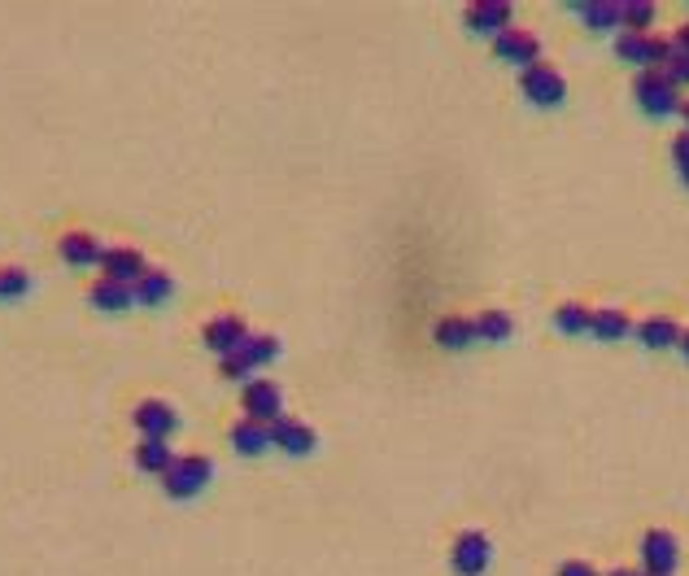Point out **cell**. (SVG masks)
Instances as JSON below:
<instances>
[{
  "instance_id": "83f0119b",
  "label": "cell",
  "mask_w": 689,
  "mask_h": 576,
  "mask_svg": "<svg viewBox=\"0 0 689 576\" xmlns=\"http://www.w3.org/2000/svg\"><path fill=\"white\" fill-rule=\"evenodd\" d=\"M659 75H663V79H668V83H672V88H681V83H689V53H676V48H672V62H668V66H663V70H659Z\"/></svg>"
},
{
  "instance_id": "5b68a950",
  "label": "cell",
  "mask_w": 689,
  "mask_h": 576,
  "mask_svg": "<svg viewBox=\"0 0 689 576\" xmlns=\"http://www.w3.org/2000/svg\"><path fill=\"white\" fill-rule=\"evenodd\" d=\"M489 559H493V542L480 528H467V533H458L454 537V546H450V563H454V572L458 576H485L489 568Z\"/></svg>"
},
{
  "instance_id": "6da1fadb",
  "label": "cell",
  "mask_w": 689,
  "mask_h": 576,
  "mask_svg": "<svg viewBox=\"0 0 689 576\" xmlns=\"http://www.w3.org/2000/svg\"><path fill=\"white\" fill-rule=\"evenodd\" d=\"M210 476H214L210 459H201V454H184V459H175L162 472V489H166V498H197Z\"/></svg>"
},
{
  "instance_id": "f1b7e54d",
  "label": "cell",
  "mask_w": 689,
  "mask_h": 576,
  "mask_svg": "<svg viewBox=\"0 0 689 576\" xmlns=\"http://www.w3.org/2000/svg\"><path fill=\"white\" fill-rule=\"evenodd\" d=\"M672 162H676V175H681V184L689 188V131H685V136H676V144H672Z\"/></svg>"
},
{
  "instance_id": "7a4b0ae2",
  "label": "cell",
  "mask_w": 689,
  "mask_h": 576,
  "mask_svg": "<svg viewBox=\"0 0 689 576\" xmlns=\"http://www.w3.org/2000/svg\"><path fill=\"white\" fill-rule=\"evenodd\" d=\"M633 92H637V105H642L650 118H672V114H681V105H685L659 70H642L633 83Z\"/></svg>"
},
{
  "instance_id": "8992f818",
  "label": "cell",
  "mask_w": 689,
  "mask_h": 576,
  "mask_svg": "<svg viewBox=\"0 0 689 576\" xmlns=\"http://www.w3.org/2000/svg\"><path fill=\"white\" fill-rule=\"evenodd\" d=\"M493 53H498V62L506 66H519V70H533L541 62V40L533 31H519V27H506L498 40H493Z\"/></svg>"
},
{
  "instance_id": "1f68e13d",
  "label": "cell",
  "mask_w": 689,
  "mask_h": 576,
  "mask_svg": "<svg viewBox=\"0 0 689 576\" xmlns=\"http://www.w3.org/2000/svg\"><path fill=\"white\" fill-rule=\"evenodd\" d=\"M676 350H681V354L689 358V332H681V341H676Z\"/></svg>"
},
{
  "instance_id": "836d02e7",
  "label": "cell",
  "mask_w": 689,
  "mask_h": 576,
  "mask_svg": "<svg viewBox=\"0 0 689 576\" xmlns=\"http://www.w3.org/2000/svg\"><path fill=\"white\" fill-rule=\"evenodd\" d=\"M681 114H685V123H689V101H685V105H681Z\"/></svg>"
},
{
  "instance_id": "277c9868",
  "label": "cell",
  "mask_w": 689,
  "mask_h": 576,
  "mask_svg": "<svg viewBox=\"0 0 689 576\" xmlns=\"http://www.w3.org/2000/svg\"><path fill=\"white\" fill-rule=\"evenodd\" d=\"M642 568H646V576H676V568H681V542H676V533L650 528L642 537Z\"/></svg>"
},
{
  "instance_id": "7402d4cb",
  "label": "cell",
  "mask_w": 689,
  "mask_h": 576,
  "mask_svg": "<svg viewBox=\"0 0 689 576\" xmlns=\"http://www.w3.org/2000/svg\"><path fill=\"white\" fill-rule=\"evenodd\" d=\"M471 323H476V341H489V345L511 341V332H515V319L506 315V310H485V315H476Z\"/></svg>"
},
{
  "instance_id": "4316f807",
  "label": "cell",
  "mask_w": 689,
  "mask_h": 576,
  "mask_svg": "<svg viewBox=\"0 0 689 576\" xmlns=\"http://www.w3.org/2000/svg\"><path fill=\"white\" fill-rule=\"evenodd\" d=\"M27 288H31V271L0 267V297H5V302H18V297H27Z\"/></svg>"
},
{
  "instance_id": "9c48e42d",
  "label": "cell",
  "mask_w": 689,
  "mask_h": 576,
  "mask_svg": "<svg viewBox=\"0 0 689 576\" xmlns=\"http://www.w3.org/2000/svg\"><path fill=\"white\" fill-rule=\"evenodd\" d=\"M131 419H136V428L144 437H162V441H171V432L179 428V415L171 411V402H162V398H144L136 411H131Z\"/></svg>"
},
{
  "instance_id": "52a82bcc",
  "label": "cell",
  "mask_w": 689,
  "mask_h": 576,
  "mask_svg": "<svg viewBox=\"0 0 689 576\" xmlns=\"http://www.w3.org/2000/svg\"><path fill=\"white\" fill-rule=\"evenodd\" d=\"M524 96L533 105H541V110H554V105H563V96H567V79L559 75L554 66H533V70H524Z\"/></svg>"
},
{
  "instance_id": "e0dca14e",
  "label": "cell",
  "mask_w": 689,
  "mask_h": 576,
  "mask_svg": "<svg viewBox=\"0 0 689 576\" xmlns=\"http://www.w3.org/2000/svg\"><path fill=\"white\" fill-rule=\"evenodd\" d=\"M637 341H642L646 350H672V345L681 341V328L663 315H650V319L637 323Z\"/></svg>"
},
{
  "instance_id": "4dcf8cb0",
  "label": "cell",
  "mask_w": 689,
  "mask_h": 576,
  "mask_svg": "<svg viewBox=\"0 0 689 576\" xmlns=\"http://www.w3.org/2000/svg\"><path fill=\"white\" fill-rule=\"evenodd\" d=\"M672 48H676V53H689V22H685V27H681V31H676V40H672Z\"/></svg>"
},
{
  "instance_id": "30bf717a",
  "label": "cell",
  "mask_w": 689,
  "mask_h": 576,
  "mask_svg": "<svg viewBox=\"0 0 689 576\" xmlns=\"http://www.w3.org/2000/svg\"><path fill=\"white\" fill-rule=\"evenodd\" d=\"M271 446H280L284 454H293V459H301V454H310L314 446H319V437H314L310 424H301V419H275L271 424Z\"/></svg>"
},
{
  "instance_id": "8fae6325",
  "label": "cell",
  "mask_w": 689,
  "mask_h": 576,
  "mask_svg": "<svg viewBox=\"0 0 689 576\" xmlns=\"http://www.w3.org/2000/svg\"><path fill=\"white\" fill-rule=\"evenodd\" d=\"M245 336H249L245 319H236V315H219V319L205 323V350H214L219 358H227L232 350H240V345H245Z\"/></svg>"
},
{
  "instance_id": "603a6c76",
  "label": "cell",
  "mask_w": 689,
  "mask_h": 576,
  "mask_svg": "<svg viewBox=\"0 0 689 576\" xmlns=\"http://www.w3.org/2000/svg\"><path fill=\"white\" fill-rule=\"evenodd\" d=\"M628 328H633V323H628L620 306H602V310H594V328L589 332H594L598 341H624Z\"/></svg>"
},
{
  "instance_id": "ac0fdd59",
  "label": "cell",
  "mask_w": 689,
  "mask_h": 576,
  "mask_svg": "<svg viewBox=\"0 0 689 576\" xmlns=\"http://www.w3.org/2000/svg\"><path fill=\"white\" fill-rule=\"evenodd\" d=\"M576 14L585 18V27H594V31L624 27V9L615 5V0H589V5H576Z\"/></svg>"
},
{
  "instance_id": "5bb4252c",
  "label": "cell",
  "mask_w": 689,
  "mask_h": 576,
  "mask_svg": "<svg viewBox=\"0 0 689 576\" xmlns=\"http://www.w3.org/2000/svg\"><path fill=\"white\" fill-rule=\"evenodd\" d=\"M57 254H62L70 267H96V262L105 258V249L96 245V236H88V232H66L57 240Z\"/></svg>"
},
{
  "instance_id": "d6a6232c",
  "label": "cell",
  "mask_w": 689,
  "mask_h": 576,
  "mask_svg": "<svg viewBox=\"0 0 689 576\" xmlns=\"http://www.w3.org/2000/svg\"><path fill=\"white\" fill-rule=\"evenodd\" d=\"M611 576H646V572H624V568H620V572H611Z\"/></svg>"
},
{
  "instance_id": "f546056e",
  "label": "cell",
  "mask_w": 689,
  "mask_h": 576,
  "mask_svg": "<svg viewBox=\"0 0 689 576\" xmlns=\"http://www.w3.org/2000/svg\"><path fill=\"white\" fill-rule=\"evenodd\" d=\"M559 576H598L594 568H589V563H580V559H572V563H563L559 568Z\"/></svg>"
},
{
  "instance_id": "44dd1931",
  "label": "cell",
  "mask_w": 689,
  "mask_h": 576,
  "mask_svg": "<svg viewBox=\"0 0 689 576\" xmlns=\"http://www.w3.org/2000/svg\"><path fill=\"white\" fill-rule=\"evenodd\" d=\"M136 463L144 467V472H157V476H162L166 467L175 463V450H171V441H162V437H144L140 446H136Z\"/></svg>"
},
{
  "instance_id": "cb8c5ba5",
  "label": "cell",
  "mask_w": 689,
  "mask_h": 576,
  "mask_svg": "<svg viewBox=\"0 0 689 576\" xmlns=\"http://www.w3.org/2000/svg\"><path fill=\"white\" fill-rule=\"evenodd\" d=\"M650 48H655L650 35H637V31H620V35H615V53H620V62H633V66L650 70Z\"/></svg>"
},
{
  "instance_id": "9a60e30c",
  "label": "cell",
  "mask_w": 689,
  "mask_h": 576,
  "mask_svg": "<svg viewBox=\"0 0 689 576\" xmlns=\"http://www.w3.org/2000/svg\"><path fill=\"white\" fill-rule=\"evenodd\" d=\"M232 446H236V454L258 459V454L271 450V428L258 424V419H236V424H232Z\"/></svg>"
},
{
  "instance_id": "484cf974",
  "label": "cell",
  "mask_w": 689,
  "mask_h": 576,
  "mask_svg": "<svg viewBox=\"0 0 689 576\" xmlns=\"http://www.w3.org/2000/svg\"><path fill=\"white\" fill-rule=\"evenodd\" d=\"M624 31H637V35H646V27L655 22V5L650 0H624Z\"/></svg>"
},
{
  "instance_id": "ffe728a7",
  "label": "cell",
  "mask_w": 689,
  "mask_h": 576,
  "mask_svg": "<svg viewBox=\"0 0 689 576\" xmlns=\"http://www.w3.org/2000/svg\"><path fill=\"white\" fill-rule=\"evenodd\" d=\"M166 297H171V271H157V267H149L136 280V302L140 306H162Z\"/></svg>"
},
{
  "instance_id": "4fadbf2b",
  "label": "cell",
  "mask_w": 689,
  "mask_h": 576,
  "mask_svg": "<svg viewBox=\"0 0 689 576\" xmlns=\"http://www.w3.org/2000/svg\"><path fill=\"white\" fill-rule=\"evenodd\" d=\"M467 27L498 40V35L511 27V5H506V0H480V5L467 9Z\"/></svg>"
},
{
  "instance_id": "7c38bea8",
  "label": "cell",
  "mask_w": 689,
  "mask_h": 576,
  "mask_svg": "<svg viewBox=\"0 0 689 576\" xmlns=\"http://www.w3.org/2000/svg\"><path fill=\"white\" fill-rule=\"evenodd\" d=\"M101 267H105V275H110V280H118V284H131V288H136V280H140L144 271H149V262H144V254H140V249H127V245H118V249H105Z\"/></svg>"
},
{
  "instance_id": "2e32d148",
  "label": "cell",
  "mask_w": 689,
  "mask_h": 576,
  "mask_svg": "<svg viewBox=\"0 0 689 576\" xmlns=\"http://www.w3.org/2000/svg\"><path fill=\"white\" fill-rule=\"evenodd\" d=\"M88 302L101 306V310H127V306H136V288L118 284V280H110V275H101V280L88 288Z\"/></svg>"
},
{
  "instance_id": "d6986e66",
  "label": "cell",
  "mask_w": 689,
  "mask_h": 576,
  "mask_svg": "<svg viewBox=\"0 0 689 576\" xmlns=\"http://www.w3.org/2000/svg\"><path fill=\"white\" fill-rule=\"evenodd\" d=\"M432 336H437L441 350H467V345L476 341V323L450 315V319H441V323H437V332H432Z\"/></svg>"
},
{
  "instance_id": "d4e9b609",
  "label": "cell",
  "mask_w": 689,
  "mask_h": 576,
  "mask_svg": "<svg viewBox=\"0 0 689 576\" xmlns=\"http://www.w3.org/2000/svg\"><path fill=\"white\" fill-rule=\"evenodd\" d=\"M554 328L567 332V336H580L594 328V310H589L585 302H563L559 310H554Z\"/></svg>"
},
{
  "instance_id": "3957f363",
  "label": "cell",
  "mask_w": 689,
  "mask_h": 576,
  "mask_svg": "<svg viewBox=\"0 0 689 576\" xmlns=\"http://www.w3.org/2000/svg\"><path fill=\"white\" fill-rule=\"evenodd\" d=\"M275 354H280V341H275V336L249 332V336H245V345H240V350H232V354L223 358V376H227V380H240V376H249L253 367H267Z\"/></svg>"
},
{
  "instance_id": "ba28073f",
  "label": "cell",
  "mask_w": 689,
  "mask_h": 576,
  "mask_svg": "<svg viewBox=\"0 0 689 576\" xmlns=\"http://www.w3.org/2000/svg\"><path fill=\"white\" fill-rule=\"evenodd\" d=\"M245 419H258V424L271 428L275 419H284V393L271 380L245 384Z\"/></svg>"
}]
</instances>
